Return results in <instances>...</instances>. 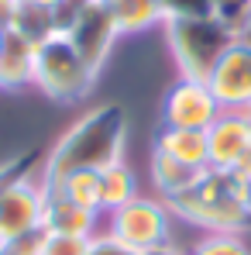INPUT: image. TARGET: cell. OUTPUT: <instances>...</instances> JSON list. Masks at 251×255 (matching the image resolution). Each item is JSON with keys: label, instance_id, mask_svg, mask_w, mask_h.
<instances>
[{"label": "cell", "instance_id": "3957f363", "mask_svg": "<svg viewBox=\"0 0 251 255\" xmlns=\"http://www.w3.org/2000/svg\"><path fill=\"white\" fill-rule=\"evenodd\" d=\"M166 45L182 80H203L207 83L220 55L234 45V35L224 31L213 17H168Z\"/></svg>", "mask_w": 251, "mask_h": 255}, {"label": "cell", "instance_id": "83f0119b", "mask_svg": "<svg viewBox=\"0 0 251 255\" xmlns=\"http://www.w3.org/2000/svg\"><path fill=\"white\" fill-rule=\"evenodd\" d=\"M0 35H3V31H0Z\"/></svg>", "mask_w": 251, "mask_h": 255}, {"label": "cell", "instance_id": "ac0fdd59", "mask_svg": "<svg viewBox=\"0 0 251 255\" xmlns=\"http://www.w3.org/2000/svg\"><path fill=\"white\" fill-rule=\"evenodd\" d=\"M14 31H17V35H24L31 45H42L45 38L59 35V28H55V14H52V10H45V7H35V3H24V0H21V7H17Z\"/></svg>", "mask_w": 251, "mask_h": 255}, {"label": "cell", "instance_id": "9c48e42d", "mask_svg": "<svg viewBox=\"0 0 251 255\" xmlns=\"http://www.w3.org/2000/svg\"><path fill=\"white\" fill-rule=\"evenodd\" d=\"M210 93L224 111H251V48L234 42L210 73Z\"/></svg>", "mask_w": 251, "mask_h": 255}, {"label": "cell", "instance_id": "30bf717a", "mask_svg": "<svg viewBox=\"0 0 251 255\" xmlns=\"http://www.w3.org/2000/svg\"><path fill=\"white\" fill-rule=\"evenodd\" d=\"M210 169H234L251 155V111H220L207 128Z\"/></svg>", "mask_w": 251, "mask_h": 255}, {"label": "cell", "instance_id": "ffe728a7", "mask_svg": "<svg viewBox=\"0 0 251 255\" xmlns=\"http://www.w3.org/2000/svg\"><path fill=\"white\" fill-rule=\"evenodd\" d=\"M210 17H213L224 31H231V35L238 38L251 24V0H213Z\"/></svg>", "mask_w": 251, "mask_h": 255}, {"label": "cell", "instance_id": "603a6c76", "mask_svg": "<svg viewBox=\"0 0 251 255\" xmlns=\"http://www.w3.org/2000/svg\"><path fill=\"white\" fill-rule=\"evenodd\" d=\"M89 238H66V235H48L42 255H86Z\"/></svg>", "mask_w": 251, "mask_h": 255}, {"label": "cell", "instance_id": "7a4b0ae2", "mask_svg": "<svg viewBox=\"0 0 251 255\" xmlns=\"http://www.w3.org/2000/svg\"><path fill=\"white\" fill-rule=\"evenodd\" d=\"M172 217H182L207 235H245L251 228V186L234 169H203L193 190L166 200Z\"/></svg>", "mask_w": 251, "mask_h": 255}, {"label": "cell", "instance_id": "52a82bcc", "mask_svg": "<svg viewBox=\"0 0 251 255\" xmlns=\"http://www.w3.org/2000/svg\"><path fill=\"white\" fill-rule=\"evenodd\" d=\"M45 190L42 176H24L17 183H10L0 193V242L42 231V217H45Z\"/></svg>", "mask_w": 251, "mask_h": 255}, {"label": "cell", "instance_id": "ba28073f", "mask_svg": "<svg viewBox=\"0 0 251 255\" xmlns=\"http://www.w3.org/2000/svg\"><path fill=\"white\" fill-rule=\"evenodd\" d=\"M220 104L210 93V86L203 80H175L168 86L166 100H162V125L168 128H196L207 131L217 118H220Z\"/></svg>", "mask_w": 251, "mask_h": 255}, {"label": "cell", "instance_id": "d6986e66", "mask_svg": "<svg viewBox=\"0 0 251 255\" xmlns=\"http://www.w3.org/2000/svg\"><path fill=\"white\" fill-rule=\"evenodd\" d=\"M186 255H251V245L245 235H227V231H213L203 235Z\"/></svg>", "mask_w": 251, "mask_h": 255}, {"label": "cell", "instance_id": "7c38bea8", "mask_svg": "<svg viewBox=\"0 0 251 255\" xmlns=\"http://www.w3.org/2000/svg\"><path fill=\"white\" fill-rule=\"evenodd\" d=\"M35 48L14 28L0 35V90H24L35 86Z\"/></svg>", "mask_w": 251, "mask_h": 255}, {"label": "cell", "instance_id": "2e32d148", "mask_svg": "<svg viewBox=\"0 0 251 255\" xmlns=\"http://www.w3.org/2000/svg\"><path fill=\"white\" fill-rule=\"evenodd\" d=\"M117 31L131 35V31H145L152 24H162L166 21V7L162 0H103Z\"/></svg>", "mask_w": 251, "mask_h": 255}, {"label": "cell", "instance_id": "9a60e30c", "mask_svg": "<svg viewBox=\"0 0 251 255\" xmlns=\"http://www.w3.org/2000/svg\"><path fill=\"white\" fill-rule=\"evenodd\" d=\"M200 176H203V169H196V166H186V162L168 159L162 152H152V183H155L162 200H172V197L193 190Z\"/></svg>", "mask_w": 251, "mask_h": 255}, {"label": "cell", "instance_id": "5bb4252c", "mask_svg": "<svg viewBox=\"0 0 251 255\" xmlns=\"http://www.w3.org/2000/svg\"><path fill=\"white\" fill-rule=\"evenodd\" d=\"M96 176H100V214H103V217L114 214L117 207H124V204H131V200L138 197V176H134V169L127 166L124 159L103 166Z\"/></svg>", "mask_w": 251, "mask_h": 255}, {"label": "cell", "instance_id": "e0dca14e", "mask_svg": "<svg viewBox=\"0 0 251 255\" xmlns=\"http://www.w3.org/2000/svg\"><path fill=\"white\" fill-rule=\"evenodd\" d=\"M48 193H59V197H66V200L86 207V211L100 214V176H96V169L69 172V176H62L55 186H48Z\"/></svg>", "mask_w": 251, "mask_h": 255}, {"label": "cell", "instance_id": "484cf974", "mask_svg": "<svg viewBox=\"0 0 251 255\" xmlns=\"http://www.w3.org/2000/svg\"><path fill=\"white\" fill-rule=\"evenodd\" d=\"M141 255H186L182 249H175L172 242L168 245H159V249H148V252H141Z\"/></svg>", "mask_w": 251, "mask_h": 255}, {"label": "cell", "instance_id": "6da1fadb", "mask_svg": "<svg viewBox=\"0 0 251 255\" xmlns=\"http://www.w3.org/2000/svg\"><path fill=\"white\" fill-rule=\"evenodd\" d=\"M124 141H127V111L121 104H100L89 114H83L76 125L69 128L55 148L48 152V159L42 162L45 190L55 186L62 176L76 169H103L110 162H121L124 155Z\"/></svg>", "mask_w": 251, "mask_h": 255}, {"label": "cell", "instance_id": "8992f818", "mask_svg": "<svg viewBox=\"0 0 251 255\" xmlns=\"http://www.w3.org/2000/svg\"><path fill=\"white\" fill-rule=\"evenodd\" d=\"M69 42L76 45V52L83 55V62L100 76V69L107 66L110 52H114V42H117V24L107 10L103 0H86V7L76 14V21L62 31Z\"/></svg>", "mask_w": 251, "mask_h": 255}, {"label": "cell", "instance_id": "8fae6325", "mask_svg": "<svg viewBox=\"0 0 251 255\" xmlns=\"http://www.w3.org/2000/svg\"><path fill=\"white\" fill-rule=\"evenodd\" d=\"M100 217H103V214L86 211L80 204L59 197V193H48L42 231L45 235H66V238H93V235L103 231V228H100Z\"/></svg>", "mask_w": 251, "mask_h": 255}, {"label": "cell", "instance_id": "d4e9b609", "mask_svg": "<svg viewBox=\"0 0 251 255\" xmlns=\"http://www.w3.org/2000/svg\"><path fill=\"white\" fill-rule=\"evenodd\" d=\"M17 7H21V0H0V31H10L14 28Z\"/></svg>", "mask_w": 251, "mask_h": 255}, {"label": "cell", "instance_id": "4316f807", "mask_svg": "<svg viewBox=\"0 0 251 255\" xmlns=\"http://www.w3.org/2000/svg\"><path fill=\"white\" fill-rule=\"evenodd\" d=\"M24 3H35V7H45V10H55L62 0H24Z\"/></svg>", "mask_w": 251, "mask_h": 255}, {"label": "cell", "instance_id": "cb8c5ba5", "mask_svg": "<svg viewBox=\"0 0 251 255\" xmlns=\"http://www.w3.org/2000/svg\"><path fill=\"white\" fill-rule=\"evenodd\" d=\"M86 255H138L134 249H127V245H121L114 235H107V231H100V235H93L89 238V252Z\"/></svg>", "mask_w": 251, "mask_h": 255}, {"label": "cell", "instance_id": "277c9868", "mask_svg": "<svg viewBox=\"0 0 251 255\" xmlns=\"http://www.w3.org/2000/svg\"><path fill=\"white\" fill-rule=\"evenodd\" d=\"M96 73L83 62L76 45L69 42L62 31L45 38L35 48V86L55 104H80L93 90Z\"/></svg>", "mask_w": 251, "mask_h": 255}, {"label": "cell", "instance_id": "4fadbf2b", "mask_svg": "<svg viewBox=\"0 0 251 255\" xmlns=\"http://www.w3.org/2000/svg\"><path fill=\"white\" fill-rule=\"evenodd\" d=\"M152 152H162V155H168V159H179V162L196 166V169H207V166H210L207 131H196V128L159 125L155 141H152Z\"/></svg>", "mask_w": 251, "mask_h": 255}, {"label": "cell", "instance_id": "7402d4cb", "mask_svg": "<svg viewBox=\"0 0 251 255\" xmlns=\"http://www.w3.org/2000/svg\"><path fill=\"white\" fill-rule=\"evenodd\" d=\"M166 7V21L168 17H210L213 0H162Z\"/></svg>", "mask_w": 251, "mask_h": 255}, {"label": "cell", "instance_id": "44dd1931", "mask_svg": "<svg viewBox=\"0 0 251 255\" xmlns=\"http://www.w3.org/2000/svg\"><path fill=\"white\" fill-rule=\"evenodd\" d=\"M45 238H48L45 231H31V235L10 238V242H0V255H42Z\"/></svg>", "mask_w": 251, "mask_h": 255}, {"label": "cell", "instance_id": "5b68a950", "mask_svg": "<svg viewBox=\"0 0 251 255\" xmlns=\"http://www.w3.org/2000/svg\"><path fill=\"white\" fill-rule=\"evenodd\" d=\"M107 235H114L121 245L134 249V252H148V249H159L168 245V235H172V211L168 204L159 197H134L131 204L117 207L114 214H107V224H103Z\"/></svg>", "mask_w": 251, "mask_h": 255}]
</instances>
